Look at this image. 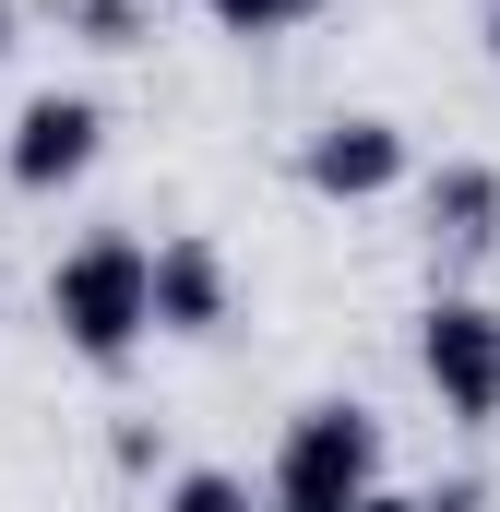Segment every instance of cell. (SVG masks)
I'll list each match as a JSON object with an SVG mask.
<instances>
[{
  "label": "cell",
  "instance_id": "cell-1",
  "mask_svg": "<svg viewBox=\"0 0 500 512\" xmlns=\"http://www.w3.org/2000/svg\"><path fill=\"white\" fill-rule=\"evenodd\" d=\"M48 322H60V346H72L84 370H131L143 334H155V251H143L131 227L72 239V251L48 262Z\"/></svg>",
  "mask_w": 500,
  "mask_h": 512
},
{
  "label": "cell",
  "instance_id": "cell-2",
  "mask_svg": "<svg viewBox=\"0 0 500 512\" xmlns=\"http://www.w3.org/2000/svg\"><path fill=\"white\" fill-rule=\"evenodd\" d=\"M370 489H381V417L358 393H322L274 429V477H262L274 512H358Z\"/></svg>",
  "mask_w": 500,
  "mask_h": 512
},
{
  "label": "cell",
  "instance_id": "cell-3",
  "mask_svg": "<svg viewBox=\"0 0 500 512\" xmlns=\"http://www.w3.org/2000/svg\"><path fill=\"white\" fill-rule=\"evenodd\" d=\"M417 370L453 429H500V310L489 298H429L417 310Z\"/></svg>",
  "mask_w": 500,
  "mask_h": 512
},
{
  "label": "cell",
  "instance_id": "cell-4",
  "mask_svg": "<svg viewBox=\"0 0 500 512\" xmlns=\"http://www.w3.org/2000/svg\"><path fill=\"white\" fill-rule=\"evenodd\" d=\"M96 155H108V108H96V96H60V84H48V96H24V120H12V143H0V179L48 203V191H72V179H84Z\"/></svg>",
  "mask_w": 500,
  "mask_h": 512
},
{
  "label": "cell",
  "instance_id": "cell-5",
  "mask_svg": "<svg viewBox=\"0 0 500 512\" xmlns=\"http://www.w3.org/2000/svg\"><path fill=\"white\" fill-rule=\"evenodd\" d=\"M405 167H417L405 131L370 120V108H358V120H322L298 143V191H322V203H381V191H405Z\"/></svg>",
  "mask_w": 500,
  "mask_h": 512
},
{
  "label": "cell",
  "instance_id": "cell-6",
  "mask_svg": "<svg viewBox=\"0 0 500 512\" xmlns=\"http://www.w3.org/2000/svg\"><path fill=\"white\" fill-rule=\"evenodd\" d=\"M429 251H453V262L500 251V167L489 155H453V167L429 179Z\"/></svg>",
  "mask_w": 500,
  "mask_h": 512
},
{
  "label": "cell",
  "instance_id": "cell-7",
  "mask_svg": "<svg viewBox=\"0 0 500 512\" xmlns=\"http://www.w3.org/2000/svg\"><path fill=\"white\" fill-rule=\"evenodd\" d=\"M215 322H227V251L155 239V334H215Z\"/></svg>",
  "mask_w": 500,
  "mask_h": 512
},
{
  "label": "cell",
  "instance_id": "cell-8",
  "mask_svg": "<svg viewBox=\"0 0 500 512\" xmlns=\"http://www.w3.org/2000/svg\"><path fill=\"white\" fill-rule=\"evenodd\" d=\"M167 512H274L250 477H227V465H179L167 477Z\"/></svg>",
  "mask_w": 500,
  "mask_h": 512
},
{
  "label": "cell",
  "instance_id": "cell-9",
  "mask_svg": "<svg viewBox=\"0 0 500 512\" xmlns=\"http://www.w3.org/2000/svg\"><path fill=\"white\" fill-rule=\"evenodd\" d=\"M203 12H215L227 36H298V24H322L334 0H203Z\"/></svg>",
  "mask_w": 500,
  "mask_h": 512
},
{
  "label": "cell",
  "instance_id": "cell-10",
  "mask_svg": "<svg viewBox=\"0 0 500 512\" xmlns=\"http://www.w3.org/2000/svg\"><path fill=\"white\" fill-rule=\"evenodd\" d=\"M72 24H84L96 48H131V36H143V0H72Z\"/></svg>",
  "mask_w": 500,
  "mask_h": 512
},
{
  "label": "cell",
  "instance_id": "cell-11",
  "mask_svg": "<svg viewBox=\"0 0 500 512\" xmlns=\"http://www.w3.org/2000/svg\"><path fill=\"white\" fill-rule=\"evenodd\" d=\"M358 512H429V501H405V489H370V501H358Z\"/></svg>",
  "mask_w": 500,
  "mask_h": 512
},
{
  "label": "cell",
  "instance_id": "cell-12",
  "mask_svg": "<svg viewBox=\"0 0 500 512\" xmlns=\"http://www.w3.org/2000/svg\"><path fill=\"white\" fill-rule=\"evenodd\" d=\"M0 60H12V0H0Z\"/></svg>",
  "mask_w": 500,
  "mask_h": 512
},
{
  "label": "cell",
  "instance_id": "cell-13",
  "mask_svg": "<svg viewBox=\"0 0 500 512\" xmlns=\"http://www.w3.org/2000/svg\"><path fill=\"white\" fill-rule=\"evenodd\" d=\"M489 60H500V0H489Z\"/></svg>",
  "mask_w": 500,
  "mask_h": 512
}]
</instances>
